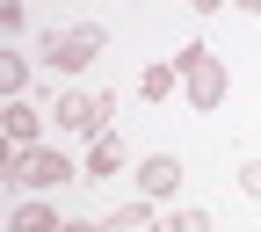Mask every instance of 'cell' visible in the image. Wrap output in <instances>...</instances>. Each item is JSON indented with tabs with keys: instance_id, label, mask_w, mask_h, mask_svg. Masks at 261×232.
<instances>
[{
	"instance_id": "13",
	"label": "cell",
	"mask_w": 261,
	"mask_h": 232,
	"mask_svg": "<svg viewBox=\"0 0 261 232\" xmlns=\"http://www.w3.org/2000/svg\"><path fill=\"white\" fill-rule=\"evenodd\" d=\"M240 189L254 196V203H261V160H247V167H240Z\"/></svg>"
},
{
	"instance_id": "16",
	"label": "cell",
	"mask_w": 261,
	"mask_h": 232,
	"mask_svg": "<svg viewBox=\"0 0 261 232\" xmlns=\"http://www.w3.org/2000/svg\"><path fill=\"white\" fill-rule=\"evenodd\" d=\"M232 8H240V15H261V0H232Z\"/></svg>"
},
{
	"instance_id": "3",
	"label": "cell",
	"mask_w": 261,
	"mask_h": 232,
	"mask_svg": "<svg viewBox=\"0 0 261 232\" xmlns=\"http://www.w3.org/2000/svg\"><path fill=\"white\" fill-rule=\"evenodd\" d=\"M8 182H15L22 196H44V189H58V182H80V167H73L58 145H29V152L8 145Z\"/></svg>"
},
{
	"instance_id": "5",
	"label": "cell",
	"mask_w": 261,
	"mask_h": 232,
	"mask_svg": "<svg viewBox=\"0 0 261 232\" xmlns=\"http://www.w3.org/2000/svg\"><path fill=\"white\" fill-rule=\"evenodd\" d=\"M123 160H130V145L116 138V131H102V138H87V160H80V182H109V174H123Z\"/></svg>"
},
{
	"instance_id": "4",
	"label": "cell",
	"mask_w": 261,
	"mask_h": 232,
	"mask_svg": "<svg viewBox=\"0 0 261 232\" xmlns=\"http://www.w3.org/2000/svg\"><path fill=\"white\" fill-rule=\"evenodd\" d=\"M51 116H58V131H73V138H102V131L116 123V94H87V87H65Z\"/></svg>"
},
{
	"instance_id": "9",
	"label": "cell",
	"mask_w": 261,
	"mask_h": 232,
	"mask_svg": "<svg viewBox=\"0 0 261 232\" xmlns=\"http://www.w3.org/2000/svg\"><path fill=\"white\" fill-rule=\"evenodd\" d=\"M174 73H181L174 58H160V65H145V73H138V94H145V102H167V94H174Z\"/></svg>"
},
{
	"instance_id": "12",
	"label": "cell",
	"mask_w": 261,
	"mask_h": 232,
	"mask_svg": "<svg viewBox=\"0 0 261 232\" xmlns=\"http://www.w3.org/2000/svg\"><path fill=\"white\" fill-rule=\"evenodd\" d=\"M0 87H8V94L29 87V58H22V51H0Z\"/></svg>"
},
{
	"instance_id": "1",
	"label": "cell",
	"mask_w": 261,
	"mask_h": 232,
	"mask_svg": "<svg viewBox=\"0 0 261 232\" xmlns=\"http://www.w3.org/2000/svg\"><path fill=\"white\" fill-rule=\"evenodd\" d=\"M102 22H73V29H44L37 37V58L51 65V73H87L94 58H102Z\"/></svg>"
},
{
	"instance_id": "15",
	"label": "cell",
	"mask_w": 261,
	"mask_h": 232,
	"mask_svg": "<svg viewBox=\"0 0 261 232\" xmlns=\"http://www.w3.org/2000/svg\"><path fill=\"white\" fill-rule=\"evenodd\" d=\"M189 8H196V15H218V8H232V0H189Z\"/></svg>"
},
{
	"instance_id": "10",
	"label": "cell",
	"mask_w": 261,
	"mask_h": 232,
	"mask_svg": "<svg viewBox=\"0 0 261 232\" xmlns=\"http://www.w3.org/2000/svg\"><path fill=\"white\" fill-rule=\"evenodd\" d=\"M138 225H160V211H152V196H138V203H123L102 232H138Z\"/></svg>"
},
{
	"instance_id": "11",
	"label": "cell",
	"mask_w": 261,
	"mask_h": 232,
	"mask_svg": "<svg viewBox=\"0 0 261 232\" xmlns=\"http://www.w3.org/2000/svg\"><path fill=\"white\" fill-rule=\"evenodd\" d=\"M152 232H211V218L181 203V211H160V225H152Z\"/></svg>"
},
{
	"instance_id": "2",
	"label": "cell",
	"mask_w": 261,
	"mask_h": 232,
	"mask_svg": "<svg viewBox=\"0 0 261 232\" xmlns=\"http://www.w3.org/2000/svg\"><path fill=\"white\" fill-rule=\"evenodd\" d=\"M174 65H181L189 109H218L225 94H232V73H225V58H218L211 44H181V51H174Z\"/></svg>"
},
{
	"instance_id": "7",
	"label": "cell",
	"mask_w": 261,
	"mask_h": 232,
	"mask_svg": "<svg viewBox=\"0 0 261 232\" xmlns=\"http://www.w3.org/2000/svg\"><path fill=\"white\" fill-rule=\"evenodd\" d=\"M8 145H15V152L44 145V109H37V102H22V94L8 102Z\"/></svg>"
},
{
	"instance_id": "6",
	"label": "cell",
	"mask_w": 261,
	"mask_h": 232,
	"mask_svg": "<svg viewBox=\"0 0 261 232\" xmlns=\"http://www.w3.org/2000/svg\"><path fill=\"white\" fill-rule=\"evenodd\" d=\"M174 189H181V160H174V152H152V160H138V196L167 203Z\"/></svg>"
},
{
	"instance_id": "8",
	"label": "cell",
	"mask_w": 261,
	"mask_h": 232,
	"mask_svg": "<svg viewBox=\"0 0 261 232\" xmlns=\"http://www.w3.org/2000/svg\"><path fill=\"white\" fill-rule=\"evenodd\" d=\"M65 218L44 203V196H22V203H15V218H8V232H58Z\"/></svg>"
},
{
	"instance_id": "14",
	"label": "cell",
	"mask_w": 261,
	"mask_h": 232,
	"mask_svg": "<svg viewBox=\"0 0 261 232\" xmlns=\"http://www.w3.org/2000/svg\"><path fill=\"white\" fill-rule=\"evenodd\" d=\"M58 232H102V225H94V218H65Z\"/></svg>"
}]
</instances>
